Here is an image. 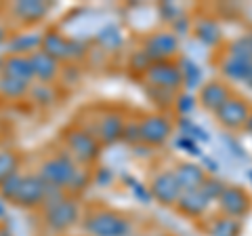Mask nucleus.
<instances>
[{
    "mask_svg": "<svg viewBox=\"0 0 252 236\" xmlns=\"http://www.w3.org/2000/svg\"><path fill=\"white\" fill-rule=\"evenodd\" d=\"M126 116L122 110H116V108H107L103 112H99L97 116H93L91 122H80L78 120L76 124L82 127L84 131H89L91 135L97 137V141L101 146H114L122 139V131H124V124H126Z\"/></svg>",
    "mask_w": 252,
    "mask_h": 236,
    "instance_id": "6",
    "label": "nucleus"
},
{
    "mask_svg": "<svg viewBox=\"0 0 252 236\" xmlns=\"http://www.w3.org/2000/svg\"><path fill=\"white\" fill-rule=\"evenodd\" d=\"M250 108H252V104L248 99H244L233 93V95L220 106V110L215 116L223 129L231 131V133L244 131V127H246V122H248V116H250Z\"/></svg>",
    "mask_w": 252,
    "mask_h": 236,
    "instance_id": "13",
    "label": "nucleus"
},
{
    "mask_svg": "<svg viewBox=\"0 0 252 236\" xmlns=\"http://www.w3.org/2000/svg\"><path fill=\"white\" fill-rule=\"evenodd\" d=\"M23 164V156L19 150L9 146H2L0 148V182L6 179L9 175H13L15 171H19Z\"/></svg>",
    "mask_w": 252,
    "mask_h": 236,
    "instance_id": "26",
    "label": "nucleus"
},
{
    "mask_svg": "<svg viewBox=\"0 0 252 236\" xmlns=\"http://www.w3.org/2000/svg\"><path fill=\"white\" fill-rule=\"evenodd\" d=\"M143 84L158 86V89H166L172 93L183 91V76H181V68L175 61H156L149 66V70L143 74Z\"/></svg>",
    "mask_w": 252,
    "mask_h": 236,
    "instance_id": "11",
    "label": "nucleus"
},
{
    "mask_svg": "<svg viewBox=\"0 0 252 236\" xmlns=\"http://www.w3.org/2000/svg\"><path fill=\"white\" fill-rule=\"evenodd\" d=\"M4 146V137H2V131H0V148Z\"/></svg>",
    "mask_w": 252,
    "mask_h": 236,
    "instance_id": "47",
    "label": "nucleus"
},
{
    "mask_svg": "<svg viewBox=\"0 0 252 236\" xmlns=\"http://www.w3.org/2000/svg\"><path fill=\"white\" fill-rule=\"evenodd\" d=\"M61 148L76 160V164L86 169H93L99 162L101 150H103V146L97 141V137L91 135L89 131H84L82 127H78L76 122L69 124L67 129H63Z\"/></svg>",
    "mask_w": 252,
    "mask_h": 236,
    "instance_id": "3",
    "label": "nucleus"
},
{
    "mask_svg": "<svg viewBox=\"0 0 252 236\" xmlns=\"http://www.w3.org/2000/svg\"><path fill=\"white\" fill-rule=\"evenodd\" d=\"M217 207L220 215L242 222L244 217L252 213V194L242 186H225V190L220 192L217 200Z\"/></svg>",
    "mask_w": 252,
    "mask_h": 236,
    "instance_id": "12",
    "label": "nucleus"
},
{
    "mask_svg": "<svg viewBox=\"0 0 252 236\" xmlns=\"http://www.w3.org/2000/svg\"><path fill=\"white\" fill-rule=\"evenodd\" d=\"M219 70L223 74L225 82H246L248 76L252 72V64L250 61H244L240 57H231V55H223V59L219 61Z\"/></svg>",
    "mask_w": 252,
    "mask_h": 236,
    "instance_id": "22",
    "label": "nucleus"
},
{
    "mask_svg": "<svg viewBox=\"0 0 252 236\" xmlns=\"http://www.w3.org/2000/svg\"><path fill=\"white\" fill-rule=\"evenodd\" d=\"M191 34L195 40H200L204 46H210V49H217L225 40L223 28H220V23L215 17L191 19Z\"/></svg>",
    "mask_w": 252,
    "mask_h": 236,
    "instance_id": "18",
    "label": "nucleus"
},
{
    "mask_svg": "<svg viewBox=\"0 0 252 236\" xmlns=\"http://www.w3.org/2000/svg\"><path fill=\"white\" fill-rule=\"evenodd\" d=\"M172 173H175L177 182L181 186L183 192H191V190H198L202 186V182L206 179V171L202 169V164L193 162V160H181L172 167Z\"/></svg>",
    "mask_w": 252,
    "mask_h": 236,
    "instance_id": "19",
    "label": "nucleus"
},
{
    "mask_svg": "<svg viewBox=\"0 0 252 236\" xmlns=\"http://www.w3.org/2000/svg\"><path fill=\"white\" fill-rule=\"evenodd\" d=\"M128 70H130V74H135V76H141L143 78V74L149 70V66L154 64L152 59L147 57V53L143 51V49H137V51H132L130 55H128Z\"/></svg>",
    "mask_w": 252,
    "mask_h": 236,
    "instance_id": "33",
    "label": "nucleus"
},
{
    "mask_svg": "<svg viewBox=\"0 0 252 236\" xmlns=\"http://www.w3.org/2000/svg\"><path fill=\"white\" fill-rule=\"evenodd\" d=\"M231 95H233V91H231L229 82L215 78V80H206L200 86V89H198V97H195V99H198V104L206 110V112L217 114L220 110V106H223Z\"/></svg>",
    "mask_w": 252,
    "mask_h": 236,
    "instance_id": "15",
    "label": "nucleus"
},
{
    "mask_svg": "<svg viewBox=\"0 0 252 236\" xmlns=\"http://www.w3.org/2000/svg\"><path fill=\"white\" fill-rule=\"evenodd\" d=\"M32 61V70H34V82L38 84H53L61 78V70L63 66L59 61H55L53 57H49L44 51H34L30 55Z\"/></svg>",
    "mask_w": 252,
    "mask_h": 236,
    "instance_id": "17",
    "label": "nucleus"
},
{
    "mask_svg": "<svg viewBox=\"0 0 252 236\" xmlns=\"http://www.w3.org/2000/svg\"><path fill=\"white\" fill-rule=\"evenodd\" d=\"M51 2H40V0H21V2H13L2 6L4 19L11 23H17L19 28H32L40 23L46 15L51 13Z\"/></svg>",
    "mask_w": 252,
    "mask_h": 236,
    "instance_id": "8",
    "label": "nucleus"
},
{
    "mask_svg": "<svg viewBox=\"0 0 252 236\" xmlns=\"http://www.w3.org/2000/svg\"><path fill=\"white\" fill-rule=\"evenodd\" d=\"M82 230L89 236H132L135 226L130 217L107 207H93L82 213Z\"/></svg>",
    "mask_w": 252,
    "mask_h": 236,
    "instance_id": "1",
    "label": "nucleus"
},
{
    "mask_svg": "<svg viewBox=\"0 0 252 236\" xmlns=\"http://www.w3.org/2000/svg\"><path fill=\"white\" fill-rule=\"evenodd\" d=\"M34 171L49 186L59 188L63 192H69V188L74 184V177L80 171V164H76L72 156L63 150V148H59V150H55L51 154H44Z\"/></svg>",
    "mask_w": 252,
    "mask_h": 236,
    "instance_id": "2",
    "label": "nucleus"
},
{
    "mask_svg": "<svg viewBox=\"0 0 252 236\" xmlns=\"http://www.w3.org/2000/svg\"><path fill=\"white\" fill-rule=\"evenodd\" d=\"M246 84L250 86V89H252V72H250V76H248V80H246Z\"/></svg>",
    "mask_w": 252,
    "mask_h": 236,
    "instance_id": "45",
    "label": "nucleus"
},
{
    "mask_svg": "<svg viewBox=\"0 0 252 236\" xmlns=\"http://www.w3.org/2000/svg\"><path fill=\"white\" fill-rule=\"evenodd\" d=\"M175 127H179V135L193 139L195 144H206V141H210L208 131L200 127V124H195L193 120H189V118H179L175 122Z\"/></svg>",
    "mask_w": 252,
    "mask_h": 236,
    "instance_id": "29",
    "label": "nucleus"
},
{
    "mask_svg": "<svg viewBox=\"0 0 252 236\" xmlns=\"http://www.w3.org/2000/svg\"><path fill=\"white\" fill-rule=\"evenodd\" d=\"M30 86L26 82L13 80V78L0 76V99L4 101H23L30 95Z\"/></svg>",
    "mask_w": 252,
    "mask_h": 236,
    "instance_id": "25",
    "label": "nucleus"
},
{
    "mask_svg": "<svg viewBox=\"0 0 252 236\" xmlns=\"http://www.w3.org/2000/svg\"><path fill=\"white\" fill-rule=\"evenodd\" d=\"M177 64L181 68V76H183V89L187 93L200 89L204 84V70L200 68L198 61H193L191 57H179Z\"/></svg>",
    "mask_w": 252,
    "mask_h": 236,
    "instance_id": "23",
    "label": "nucleus"
},
{
    "mask_svg": "<svg viewBox=\"0 0 252 236\" xmlns=\"http://www.w3.org/2000/svg\"><path fill=\"white\" fill-rule=\"evenodd\" d=\"M147 188H149L152 198L160 202L162 207H175L181 198V194H183L172 169H162V171L154 173V177H152V182L147 184Z\"/></svg>",
    "mask_w": 252,
    "mask_h": 236,
    "instance_id": "14",
    "label": "nucleus"
},
{
    "mask_svg": "<svg viewBox=\"0 0 252 236\" xmlns=\"http://www.w3.org/2000/svg\"><path fill=\"white\" fill-rule=\"evenodd\" d=\"M128 184L132 186L130 190H132V194H135L139 200H143V202H152V200H154L152 194H149V188H147L145 184H139L137 179H132V177H128Z\"/></svg>",
    "mask_w": 252,
    "mask_h": 236,
    "instance_id": "38",
    "label": "nucleus"
},
{
    "mask_svg": "<svg viewBox=\"0 0 252 236\" xmlns=\"http://www.w3.org/2000/svg\"><path fill=\"white\" fill-rule=\"evenodd\" d=\"M160 15H162V17L166 19V21L172 23L175 19L181 17V9H179V6H175L172 2H164V4H160Z\"/></svg>",
    "mask_w": 252,
    "mask_h": 236,
    "instance_id": "39",
    "label": "nucleus"
},
{
    "mask_svg": "<svg viewBox=\"0 0 252 236\" xmlns=\"http://www.w3.org/2000/svg\"><path fill=\"white\" fill-rule=\"evenodd\" d=\"M195 106H198V99H195V95H191V93L181 91L177 95L175 110H177V114H181V118H187L195 110Z\"/></svg>",
    "mask_w": 252,
    "mask_h": 236,
    "instance_id": "36",
    "label": "nucleus"
},
{
    "mask_svg": "<svg viewBox=\"0 0 252 236\" xmlns=\"http://www.w3.org/2000/svg\"><path fill=\"white\" fill-rule=\"evenodd\" d=\"M244 232V222L227 215H212L204 224V234L206 236H242Z\"/></svg>",
    "mask_w": 252,
    "mask_h": 236,
    "instance_id": "21",
    "label": "nucleus"
},
{
    "mask_svg": "<svg viewBox=\"0 0 252 236\" xmlns=\"http://www.w3.org/2000/svg\"><path fill=\"white\" fill-rule=\"evenodd\" d=\"M141 49L147 53V57L154 61H175L179 59L181 40L170 32V30H156L143 38Z\"/></svg>",
    "mask_w": 252,
    "mask_h": 236,
    "instance_id": "9",
    "label": "nucleus"
},
{
    "mask_svg": "<svg viewBox=\"0 0 252 236\" xmlns=\"http://www.w3.org/2000/svg\"><path fill=\"white\" fill-rule=\"evenodd\" d=\"M244 131L252 133V108H250V116H248V122H246V127H244Z\"/></svg>",
    "mask_w": 252,
    "mask_h": 236,
    "instance_id": "43",
    "label": "nucleus"
},
{
    "mask_svg": "<svg viewBox=\"0 0 252 236\" xmlns=\"http://www.w3.org/2000/svg\"><path fill=\"white\" fill-rule=\"evenodd\" d=\"M0 76L13 78V80L34 84V70H32L30 55H13L6 53L0 61Z\"/></svg>",
    "mask_w": 252,
    "mask_h": 236,
    "instance_id": "16",
    "label": "nucleus"
},
{
    "mask_svg": "<svg viewBox=\"0 0 252 236\" xmlns=\"http://www.w3.org/2000/svg\"><path fill=\"white\" fill-rule=\"evenodd\" d=\"M49 188L51 186L36 171H26L21 188L11 204H15L19 209H26V211H40L46 200V194H49Z\"/></svg>",
    "mask_w": 252,
    "mask_h": 236,
    "instance_id": "10",
    "label": "nucleus"
},
{
    "mask_svg": "<svg viewBox=\"0 0 252 236\" xmlns=\"http://www.w3.org/2000/svg\"><path fill=\"white\" fill-rule=\"evenodd\" d=\"M40 38L42 34H15L9 36L6 46H9V53L13 55H32L34 51L40 49Z\"/></svg>",
    "mask_w": 252,
    "mask_h": 236,
    "instance_id": "24",
    "label": "nucleus"
},
{
    "mask_svg": "<svg viewBox=\"0 0 252 236\" xmlns=\"http://www.w3.org/2000/svg\"><path fill=\"white\" fill-rule=\"evenodd\" d=\"M28 97L38 106H51V104H55V99H57V91H55L53 84H38V82H34L30 86V95Z\"/></svg>",
    "mask_w": 252,
    "mask_h": 236,
    "instance_id": "32",
    "label": "nucleus"
},
{
    "mask_svg": "<svg viewBox=\"0 0 252 236\" xmlns=\"http://www.w3.org/2000/svg\"><path fill=\"white\" fill-rule=\"evenodd\" d=\"M23 177H26V171L19 169V171H15L13 175H9L6 179L0 182V196H2L6 202H13L15 200V196H17L19 188H21Z\"/></svg>",
    "mask_w": 252,
    "mask_h": 236,
    "instance_id": "31",
    "label": "nucleus"
},
{
    "mask_svg": "<svg viewBox=\"0 0 252 236\" xmlns=\"http://www.w3.org/2000/svg\"><path fill=\"white\" fill-rule=\"evenodd\" d=\"M225 55H231V57H240V59L250 61V64H252V32L242 34V36H238V38H233L231 42H227Z\"/></svg>",
    "mask_w": 252,
    "mask_h": 236,
    "instance_id": "28",
    "label": "nucleus"
},
{
    "mask_svg": "<svg viewBox=\"0 0 252 236\" xmlns=\"http://www.w3.org/2000/svg\"><path fill=\"white\" fill-rule=\"evenodd\" d=\"M210 204L212 202L200 190H191V192L181 194V198L175 207L179 213L187 219H202V217H206V213L210 211Z\"/></svg>",
    "mask_w": 252,
    "mask_h": 236,
    "instance_id": "20",
    "label": "nucleus"
},
{
    "mask_svg": "<svg viewBox=\"0 0 252 236\" xmlns=\"http://www.w3.org/2000/svg\"><path fill=\"white\" fill-rule=\"evenodd\" d=\"M154 236H172V234H166V232H156Z\"/></svg>",
    "mask_w": 252,
    "mask_h": 236,
    "instance_id": "46",
    "label": "nucleus"
},
{
    "mask_svg": "<svg viewBox=\"0 0 252 236\" xmlns=\"http://www.w3.org/2000/svg\"><path fill=\"white\" fill-rule=\"evenodd\" d=\"M143 91L147 99L158 108V112H166V110L175 108V101H177V95L179 93H172V91H166V89H158V86H149V84H143Z\"/></svg>",
    "mask_w": 252,
    "mask_h": 236,
    "instance_id": "27",
    "label": "nucleus"
},
{
    "mask_svg": "<svg viewBox=\"0 0 252 236\" xmlns=\"http://www.w3.org/2000/svg\"><path fill=\"white\" fill-rule=\"evenodd\" d=\"M0 236H13V234H11V230H9V228L0 224Z\"/></svg>",
    "mask_w": 252,
    "mask_h": 236,
    "instance_id": "44",
    "label": "nucleus"
},
{
    "mask_svg": "<svg viewBox=\"0 0 252 236\" xmlns=\"http://www.w3.org/2000/svg\"><path fill=\"white\" fill-rule=\"evenodd\" d=\"M248 179H250V184H252V169L248 171Z\"/></svg>",
    "mask_w": 252,
    "mask_h": 236,
    "instance_id": "48",
    "label": "nucleus"
},
{
    "mask_svg": "<svg viewBox=\"0 0 252 236\" xmlns=\"http://www.w3.org/2000/svg\"><path fill=\"white\" fill-rule=\"evenodd\" d=\"M38 213L42 217V224L55 234H63V232L72 230L74 226H78L82 222L80 200H78L76 196H69V194H65L63 198L55 200L51 204H44Z\"/></svg>",
    "mask_w": 252,
    "mask_h": 236,
    "instance_id": "4",
    "label": "nucleus"
},
{
    "mask_svg": "<svg viewBox=\"0 0 252 236\" xmlns=\"http://www.w3.org/2000/svg\"><path fill=\"white\" fill-rule=\"evenodd\" d=\"M40 51H44L55 61H59L61 66L65 64L72 66L76 61H82L89 55V49H86V44L82 40L69 38L65 34H61L59 30H46V32H42Z\"/></svg>",
    "mask_w": 252,
    "mask_h": 236,
    "instance_id": "5",
    "label": "nucleus"
},
{
    "mask_svg": "<svg viewBox=\"0 0 252 236\" xmlns=\"http://www.w3.org/2000/svg\"><path fill=\"white\" fill-rule=\"evenodd\" d=\"M126 146L135 148L141 144V127H139V118H126L124 131H122V139Z\"/></svg>",
    "mask_w": 252,
    "mask_h": 236,
    "instance_id": "35",
    "label": "nucleus"
},
{
    "mask_svg": "<svg viewBox=\"0 0 252 236\" xmlns=\"http://www.w3.org/2000/svg\"><path fill=\"white\" fill-rule=\"evenodd\" d=\"M9 36H11V26H9V21L4 19V15L0 17V42H6L9 40Z\"/></svg>",
    "mask_w": 252,
    "mask_h": 236,
    "instance_id": "40",
    "label": "nucleus"
},
{
    "mask_svg": "<svg viewBox=\"0 0 252 236\" xmlns=\"http://www.w3.org/2000/svg\"><path fill=\"white\" fill-rule=\"evenodd\" d=\"M202 169L204 171H206V175H208V173H210V175H215V173L219 171V164L215 162V160H210V158H206V156H202Z\"/></svg>",
    "mask_w": 252,
    "mask_h": 236,
    "instance_id": "41",
    "label": "nucleus"
},
{
    "mask_svg": "<svg viewBox=\"0 0 252 236\" xmlns=\"http://www.w3.org/2000/svg\"><path fill=\"white\" fill-rule=\"evenodd\" d=\"M141 144L147 148H162L175 133V120L166 112H152L139 118Z\"/></svg>",
    "mask_w": 252,
    "mask_h": 236,
    "instance_id": "7",
    "label": "nucleus"
},
{
    "mask_svg": "<svg viewBox=\"0 0 252 236\" xmlns=\"http://www.w3.org/2000/svg\"><path fill=\"white\" fill-rule=\"evenodd\" d=\"M225 182H220L219 177H215V175H208L206 179L202 182V186L198 188V190L206 196V198L210 200V202H217L219 200V196H220V192L225 190Z\"/></svg>",
    "mask_w": 252,
    "mask_h": 236,
    "instance_id": "34",
    "label": "nucleus"
},
{
    "mask_svg": "<svg viewBox=\"0 0 252 236\" xmlns=\"http://www.w3.org/2000/svg\"><path fill=\"white\" fill-rule=\"evenodd\" d=\"M97 42L101 44V49H103V51L114 53V51H120L124 46V36L120 32V28L109 26V28H105L103 32L97 36Z\"/></svg>",
    "mask_w": 252,
    "mask_h": 236,
    "instance_id": "30",
    "label": "nucleus"
},
{
    "mask_svg": "<svg viewBox=\"0 0 252 236\" xmlns=\"http://www.w3.org/2000/svg\"><path fill=\"white\" fill-rule=\"evenodd\" d=\"M175 148H179V150H185V152H189L191 156H198V158H202V148H200V144H195L193 139H189V137H183V135H179V137H175Z\"/></svg>",
    "mask_w": 252,
    "mask_h": 236,
    "instance_id": "37",
    "label": "nucleus"
},
{
    "mask_svg": "<svg viewBox=\"0 0 252 236\" xmlns=\"http://www.w3.org/2000/svg\"><path fill=\"white\" fill-rule=\"evenodd\" d=\"M132 152H135L137 158H149L154 150H152V148H147V146H143V144H139V146L132 148Z\"/></svg>",
    "mask_w": 252,
    "mask_h": 236,
    "instance_id": "42",
    "label": "nucleus"
}]
</instances>
